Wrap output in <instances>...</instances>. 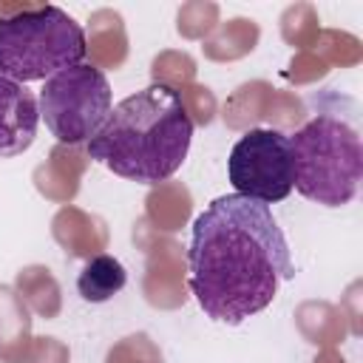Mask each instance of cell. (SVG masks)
Instances as JSON below:
<instances>
[{
    "mask_svg": "<svg viewBox=\"0 0 363 363\" xmlns=\"http://www.w3.org/2000/svg\"><path fill=\"white\" fill-rule=\"evenodd\" d=\"M187 284L201 312L238 326L267 309L278 286L295 275L289 244L269 204L230 193L193 221Z\"/></svg>",
    "mask_w": 363,
    "mask_h": 363,
    "instance_id": "6da1fadb",
    "label": "cell"
},
{
    "mask_svg": "<svg viewBox=\"0 0 363 363\" xmlns=\"http://www.w3.org/2000/svg\"><path fill=\"white\" fill-rule=\"evenodd\" d=\"M190 139L193 119L182 94L153 82L113 105L85 147L111 173L139 184H159L184 164Z\"/></svg>",
    "mask_w": 363,
    "mask_h": 363,
    "instance_id": "7a4b0ae2",
    "label": "cell"
},
{
    "mask_svg": "<svg viewBox=\"0 0 363 363\" xmlns=\"http://www.w3.org/2000/svg\"><path fill=\"white\" fill-rule=\"evenodd\" d=\"M292 187L323 207H343L357 196L363 179V145L357 130L332 116L318 113L289 136Z\"/></svg>",
    "mask_w": 363,
    "mask_h": 363,
    "instance_id": "3957f363",
    "label": "cell"
},
{
    "mask_svg": "<svg viewBox=\"0 0 363 363\" xmlns=\"http://www.w3.org/2000/svg\"><path fill=\"white\" fill-rule=\"evenodd\" d=\"M88 54L82 26L60 6L0 17V77L28 85L79 65Z\"/></svg>",
    "mask_w": 363,
    "mask_h": 363,
    "instance_id": "277c9868",
    "label": "cell"
},
{
    "mask_svg": "<svg viewBox=\"0 0 363 363\" xmlns=\"http://www.w3.org/2000/svg\"><path fill=\"white\" fill-rule=\"evenodd\" d=\"M37 105L40 119H45V128L57 142L88 145L113 108L111 82L96 65L79 62L45 79Z\"/></svg>",
    "mask_w": 363,
    "mask_h": 363,
    "instance_id": "5b68a950",
    "label": "cell"
},
{
    "mask_svg": "<svg viewBox=\"0 0 363 363\" xmlns=\"http://www.w3.org/2000/svg\"><path fill=\"white\" fill-rule=\"evenodd\" d=\"M230 182L238 196L275 204L292 193V153L289 136L275 128L247 130L230 150Z\"/></svg>",
    "mask_w": 363,
    "mask_h": 363,
    "instance_id": "8992f818",
    "label": "cell"
},
{
    "mask_svg": "<svg viewBox=\"0 0 363 363\" xmlns=\"http://www.w3.org/2000/svg\"><path fill=\"white\" fill-rule=\"evenodd\" d=\"M40 125L37 96L6 77H0V159L26 153L34 145Z\"/></svg>",
    "mask_w": 363,
    "mask_h": 363,
    "instance_id": "52a82bcc",
    "label": "cell"
},
{
    "mask_svg": "<svg viewBox=\"0 0 363 363\" xmlns=\"http://www.w3.org/2000/svg\"><path fill=\"white\" fill-rule=\"evenodd\" d=\"M128 284V269L113 255H94L77 275V292L88 303H105Z\"/></svg>",
    "mask_w": 363,
    "mask_h": 363,
    "instance_id": "ba28073f",
    "label": "cell"
}]
</instances>
